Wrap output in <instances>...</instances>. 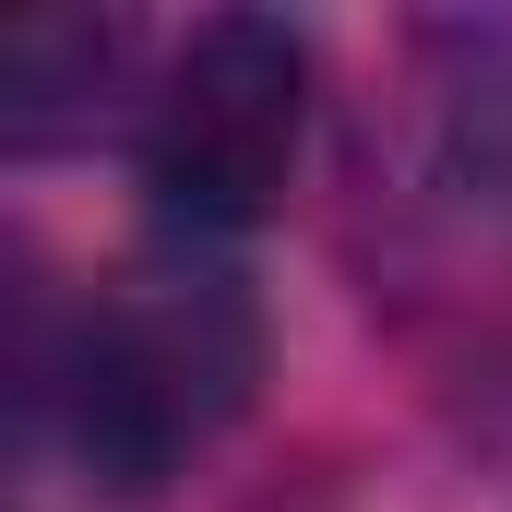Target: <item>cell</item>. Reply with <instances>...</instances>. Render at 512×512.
I'll return each instance as SVG.
<instances>
[{
	"mask_svg": "<svg viewBox=\"0 0 512 512\" xmlns=\"http://www.w3.org/2000/svg\"><path fill=\"white\" fill-rule=\"evenodd\" d=\"M262 382V310L215 251H131L72 298L48 346H24V405L36 429L72 441L84 489L155 501L191 477V453L251 405Z\"/></svg>",
	"mask_w": 512,
	"mask_h": 512,
	"instance_id": "cell-1",
	"label": "cell"
},
{
	"mask_svg": "<svg viewBox=\"0 0 512 512\" xmlns=\"http://www.w3.org/2000/svg\"><path fill=\"white\" fill-rule=\"evenodd\" d=\"M310 131V36L274 12H203L131 96V167L191 239H239L286 203Z\"/></svg>",
	"mask_w": 512,
	"mask_h": 512,
	"instance_id": "cell-2",
	"label": "cell"
},
{
	"mask_svg": "<svg viewBox=\"0 0 512 512\" xmlns=\"http://www.w3.org/2000/svg\"><path fill=\"white\" fill-rule=\"evenodd\" d=\"M393 215L453 274L512 262V24L417 36V84L393 120Z\"/></svg>",
	"mask_w": 512,
	"mask_h": 512,
	"instance_id": "cell-3",
	"label": "cell"
},
{
	"mask_svg": "<svg viewBox=\"0 0 512 512\" xmlns=\"http://www.w3.org/2000/svg\"><path fill=\"white\" fill-rule=\"evenodd\" d=\"M120 24H96V12H36V24H12V48H0V131H12V155H48L60 131H84L108 108V84H120Z\"/></svg>",
	"mask_w": 512,
	"mask_h": 512,
	"instance_id": "cell-4",
	"label": "cell"
}]
</instances>
